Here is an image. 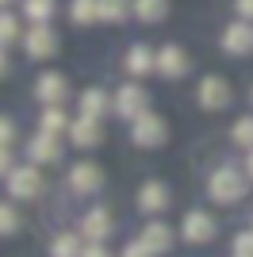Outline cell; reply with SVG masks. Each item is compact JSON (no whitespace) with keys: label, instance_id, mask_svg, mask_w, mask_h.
<instances>
[{"label":"cell","instance_id":"cell-1","mask_svg":"<svg viewBox=\"0 0 253 257\" xmlns=\"http://www.w3.org/2000/svg\"><path fill=\"white\" fill-rule=\"evenodd\" d=\"M207 196L215 200V204H238L245 196V177L238 169H230V165H222V169H215L207 177Z\"/></svg>","mask_w":253,"mask_h":257},{"label":"cell","instance_id":"cell-2","mask_svg":"<svg viewBox=\"0 0 253 257\" xmlns=\"http://www.w3.org/2000/svg\"><path fill=\"white\" fill-rule=\"evenodd\" d=\"M131 139H135V146H142V150H154V146H161V142L169 139V127H165L161 115L146 111V115H138L135 123H131Z\"/></svg>","mask_w":253,"mask_h":257},{"label":"cell","instance_id":"cell-3","mask_svg":"<svg viewBox=\"0 0 253 257\" xmlns=\"http://www.w3.org/2000/svg\"><path fill=\"white\" fill-rule=\"evenodd\" d=\"M111 107H115V115H123V119L135 123L138 115H146V111H150V92L142 85H123L115 96H111Z\"/></svg>","mask_w":253,"mask_h":257},{"label":"cell","instance_id":"cell-4","mask_svg":"<svg viewBox=\"0 0 253 257\" xmlns=\"http://www.w3.org/2000/svg\"><path fill=\"white\" fill-rule=\"evenodd\" d=\"M215 234H219V223L207 211H188L184 223H180V238L192 242V246H207V242H215Z\"/></svg>","mask_w":253,"mask_h":257},{"label":"cell","instance_id":"cell-5","mask_svg":"<svg viewBox=\"0 0 253 257\" xmlns=\"http://www.w3.org/2000/svg\"><path fill=\"white\" fill-rule=\"evenodd\" d=\"M23 50H27V58H54L58 54V35H54L50 23H31V31L23 35Z\"/></svg>","mask_w":253,"mask_h":257},{"label":"cell","instance_id":"cell-6","mask_svg":"<svg viewBox=\"0 0 253 257\" xmlns=\"http://www.w3.org/2000/svg\"><path fill=\"white\" fill-rule=\"evenodd\" d=\"M8 192L16 196V200H35V196L42 192V177L35 165H20V169L8 173Z\"/></svg>","mask_w":253,"mask_h":257},{"label":"cell","instance_id":"cell-7","mask_svg":"<svg viewBox=\"0 0 253 257\" xmlns=\"http://www.w3.org/2000/svg\"><path fill=\"white\" fill-rule=\"evenodd\" d=\"M219 46H222L226 54H234V58L249 54V50H253V27H249V20H238V23H230V27H222Z\"/></svg>","mask_w":253,"mask_h":257},{"label":"cell","instance_id":"cell-8","mask_svg":"<svg viewBox=\"0 0 253 257\" xmlns=\"http://www.w3.org/2000/svg\"><path fill=\"white\" fill-rule=\"evenodd\" d=\"M196 96H200V107H207V111H222V107L230 104V85H226L222 77H203Z\"/></svg>","mask_w":253,"mask_h":257},{"label":"cell","instance_id":"cell-9","mask_svg":"<svg viewBox=\"0 0 253 257\" xmlns=\"http://www.w3.org/2000/svg\"><path fill=\"white\" fill-rule=\"evenodd\" d=\"M65 92H69V85H65V77L54 73V69H46V73L35 81V96H39L46 107H58L65 100Z\"/></svg>","mask_w":253,"mask_h":257},{"label":"cell","instance_id":"cell-10","mask_svg":"<svg viewBox=\"0 0 253 257\" xmlns=\"http://www.w3.org/2000/svg\"><path fill=\"white\" fill-rule=\"evenodd\" d=\"M27 158H31L35 165H54V161H62V142L54 139V135H46V131H39V135L27 142Z\"/></svg>","mask_w":253,"mask_h":257},{"label":"cell","instance_id":"cell-11","mask_svg":"<svg viewBox=\"0 0 253 257\" xmlns=\"http://www.w3.org/2000/svg\"><path fill=\"white\" fill-rule=\"evenodd\" d=\"M104 184V173L96 169L92 161H77L73 169H69V188H73L77 196H88V192H96Z\"/></svg>","mask_w":253,"mask_h":257},{"label":"cell","instance_id":"cell-12","mask_svg":"<svg viewBox=\"0 0 253 257\" xmlns=\"http://www.w3.org/2000/svg\"><path fill=\"white\" fill-rule=\"evenodd\" d=\"M158 73L161 77H169V81H177V77H184L188 73V54L180 50V46H161L158 50Z\"/></svg>","mask_w":253,"mask_h":257},{"label":"cell","instance_id":"cell-13","mask_svg":"<svg viewBox=\"0 0 253 257\" xmlns=\"http://www.w3.org/2000/svg\"><path fill=\"white\" fill-rule=\"evenodd\" d=\"M169 207V188L161 181H146L142 188H138V211L146 215H161Z\"/></svg>","mask_w":253,"mask_h":257},{"label":"cell","instance_id":"cell-14","mask_svg":"<svg viewBox=\"0 0 253 257\" xmlns=\"http://www.w3.org/2000/svg\"><path fill=\"white\" fill-rule=\"evenodd\" d=\"M111 230H115V226H111V215H107L104 207H96V211H84V219H81V234L88 238V242H104Z\"/></svg>","mask_w":253,"mask_h":257},{"label":"cell","instance_id":"cell-15","mask_svg":"<svg viewBox=\"0 0 253 257\" xmlns=\"http://www.w3.org/2000/svg\"><path fill=\"white\" fill-rule=\"evenodd\" d=\"M100 139H104V135H100V119L81 115V119H73V123H69V142H73V146H81V150L96 146Z\"/></svg>","mask_w":253,"mask_h":257},{"label":"cell","instance_id":"cell-16","mask_svg":"<svg viewBox=\"0 0 253 257\" xmlns=\"http://www.w3.org/2000/svg\"><path fill=\"white\" fill-rule=\"evenodd\" d=\"M126 73L131 77H146V73H158V54L150 50V46H131L126 50Z\"/></svg>","mask_w":253,"mask_h":257},{"label":"cell","instance_id":"cell-17","mask_svg":"<svg viewBox=\"0 0 253 257\" xmlns=\"http://www.w3.org/2000/svg\"><path fill=\"white\" fill-rule=\"evenodd\" d=\"M142 242H146L154 253H169L177 238H173V230H169L165 223H146V226H142Z\"/></svg>","mask_w":253,"mask_h":257},{"label":"cell","instance_id":"cell-18","mask_svg":"<svg viewBox=\"0 0 253 257\" xmlns=\"http://www.w3.org/2000/svg\"><path fill=\"white\" fill-rule=\"evenodd\" d=\"M107 107H111V96H107L104 88H84V92H81V115L100 119Z\"/></svg>","mask_w":253,"mask_h":257},{"label":"cell","instance_id":"cell-19","mask_svg":"<svg viewBox=\"0 0 253 257\" xmlns=\"http://www.w3.org/2000/svg\"><path fill=\"white\" fill-rule=\"evenodd\" d=\"M69 20H73L77 27L96 23L100 20V0H73V4H69Z\"/></svg>","mask_w":253,"mask_h":257},{"label":"cell","instance_id":"cell-20","mask_svg":"<svg viewBox=\"0 0 253 257\" xmlns=\"http://www.w3.org/2000/svg\"><path fill=\"white\" fill-rule=\"evenodd\" d=\"M135 16L142 23H161L169 16V0H135Z\"/></svg>","mask_w":253,"mask_h":257},{"label":"cell","instance_id":"cell-21","mask_svg":"<svg viewBox=\"0 0 253 257\" xmlns=\"http://www.w3.org/2000/svg\"><path fill=\"white\" fill-rule=\"evenodd\" d=\"M135 12V0H100V20L104 23H123Z\"/></svg>","mask_w":253,"mask_h":257},{"label":"cell","instance_id":"cell-22","mask_svg":"<svg viewBox=\"0 0 253 257\" xmlns=\"http://www.w3.org/2000/svg\"><path fill=\"white\" fill-rule=\"evenodd\" d=\"M39 131H46V135H62V131H69V119H65V111L62 107H46L42 111V119H39Z\"/></svg>","mask_w":253,"mask_h":257},{"label":"cell","instance_id":"cell-23","mask_svg":"<svg viewBox=\"0 0 253 257\" xmlns=\"http://www.w3.org/2000/svg\"><path fill=\"white\" fill-rule=\"evenodd\" d=\"M23 16H27L31 23H50L54 0H23Z\"/></svg>","mask_w":253,"mask_h":257},{"label":"cell","instance_id":"cell-24","mask_svg":"<svg viewBox=\"0 0 253 257\" xmlns=\"http://www.w3.org/2000/svg\"><path fill=\"white\" fill-rule=\"evenodd\" d=\"M81 242H77V234H58L50 242V257H81Z\"/></svg>","mask_w":253,"mask_h":257},{"label":"cell","instance_id":"cell-25","mask_svg":"<svg viewBox=\"0 0 253 257\" xmlns=\"http://www.w3.org/2000/svg\"><path fill=\"white\" fill-rule=\"evenodd\" d=\"M0 39H4V50H8L12 43H23V35H20V20H16L12 12H4V16H0Z\"/></svg>","mask_w":253,"mask_h":257},{"label":"cell","instance_id":"cell-26","mask_svg":"<svg viewBox=\"0 0 253 257\" xmlns=\"http://www.w3.org/2000/svg\"><path fill=\"white\" fill-rule=\"evenodd\" d=\"M230 139L238 142V146H249V150H253V119H249V115H242L238 123H234Z\"/></svg>","mask_w":253,"mask_h":257},{"label":"cell","instance_id":"cell-27","mask_svg":"<svg viewBox=\"0 0 253 257\" xmlns=\"http://www.w3.org/2000/svg\"><path fill=\"white\" fill-rule=\"evenodd\" d=\"M0 230H4V234H16V230H20V211H16V207H0Z\"/></svg>","mask_w":253,"mask_h":257},{"label":"cell","instance_id":"cell-28","mask_svg":"<svg viewBox=\"0 0 253 257\" xmlns=\"http://www.w3.org/2000/svg\"><path fill=\"white\" fill-rule=\"evenodd\" d=\"M234 257H253V230H242L234 238Z\"/></svg>","mask_w":253,"mask_h":257},{"label":"cell","instance_id":"cell-29","mask_svg":"<svg viewBox=\"0 0 253 257\" xmlns=\"http://www.w3.org/2000/svg\"><path fill=\"white\" fill-rule=\"evenodd\" d=\"M119 257H158V253H154L142 238H135V242H126V246H123V253H119Z\"/></svg>","mask_w":253,"mask_h":257},{"label":"cell","instance_id":"cell-30","mask_svg":"<svg viewBox=\"0 0 253 257\" xmlns=\"http://www.w3.org/2000/svg\"><path fill=\"white\" fill-rule=\"evenodd\" d=\"M12 139H16V123H12V119H4V123H0V142H4V150L12 146Z\"/></svg>","mask_w":253,"mask_h":257},{"label":"cell","instance_id":"cell-31","mask_svg":"<svg viewBox=\"0 0 253 257\" xmlns=\"http://www.w3.org/2000/svg\"><path fill=\"white\" fill-rule=\"evenodd\" d=\"M81 257H111V253H107V249H104V242H88Z\"/></svg>","mask_w":253,"mask_h":257},{"label":"cell","instance_id":"cell-32","mask_svg":"<svg viewBox=\"0 0 253 257\" xmlns=\"http://www.w3.org/2000/svg\"><path fill=\"white\" fill-rule=\"evenodd\" d=\"M234 12H238L242 20H253V0H234Z\"/></svg>","mask_w":253,"mask_h":257},{"label":"cell","instance_id":"cell-33","mask_svg":"<svg viewBox=\"0 0 253 257\" xmlns=\"http://www.w3.org/2000/svg\"><path fill=\"white\" fill-rule=\"evenodd\" d=\"M245 173H249V181H253V150H249V158H245Z\"/></svg>","mask_w":253,"mask_h":257},{"label":"cell","instance_id":"cell-34","mask_svg":"<svg viewBox=\"0 0 253 257\" xmlns=\"http://www.w3.org/2000/svg\"><path fill=\"white\" fill-rule=\"evenodd\" d=\"M4 4H12V0H4Z\"/></svg>","mask_w":253,"mask_h":257},{"label":"cell","instance_id":"cell-35","mask_svg":"<svg viewBox=\"0 0 253 257\" xmlns=\"http://www.w3.org/2000/svg\"><path fill=\"white\" fill-rule=\"evenodd\" d=\"M249 100H253V92H249Z\"/></svg>","mask_w":253,"mask_h":257}]
</instances>
